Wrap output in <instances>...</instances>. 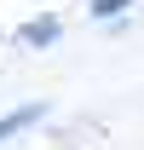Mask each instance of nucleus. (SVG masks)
<instances>
[{
  "label": "nucleus",
  "instance_id": "nucleus-1",
  "mask_svg": "<svg viewBox=\"0 0 144 150\" xmlns=\"http://www.w3.org/2000/svg\"><path fill=\"white\" fill-rule=\"evenodd\" d=\"M40 115H46V104H23V110H12V115H6V121H0V144H6L12 133H23V127H29V121H40Z\"/></svg>",
  "mask_w": 144,
  "mask_h": 150
},
{
  "label": "nucleus",
  "instance_id": "nucleus-2",
  "mask_svg": "<svg viewBox=\"0 0 144 150\" xmlns=\"http://www.w3.org/2000/svg\"><path fill=\"white\" fill-rule=\"evenodd\" d=\"M23 40H29V46H46V40H58V18H40V23H23Z\"/></svg>",
  "mask_w": 144,
  "mask_h": 150
},
{
  "label": "nucleus",
  "instance_id": "nucleus-3",
  "mask_svg": "<svg viewBox=\"0 0 144 150\" xmlns=\"http://www.w3.org/2000/svg\"><path fill=\"white\" fill-rule=\"evenodd\" d=\"M92 12H98V18H121L127 0H92Z\"/></svg>",
  "mask_w": 144,
  "mask_h": 150
}]
</instances>
